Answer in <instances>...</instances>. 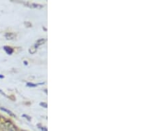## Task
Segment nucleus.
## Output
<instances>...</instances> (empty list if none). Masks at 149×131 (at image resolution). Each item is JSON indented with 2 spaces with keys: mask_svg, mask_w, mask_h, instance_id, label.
Returning a JSON list of instances; mask_svg holds the SVG:
<instances>
[{
  "mask_svg": "<svg viewBox=\"0 0 149 131\" xmlns=\"http://www.w3.org/2000/svg\"><path fill=\"white\" fill-rule=\"evenodd\" d=\"M1 128L2 131H17L15 125L9 121L4 122L1 124Z\"/></svg>",
  "mask_w": 149,
  "mask_h": 131,
  "instance_id": "nucleus-1",
  "label": "nucleus"
},
{
  "mask_svg": "<svg viewBox=\"0 0 149 131\" xmlns=\"http://www.w3.org/2000/svg\"><path fill=\"white\" fill-rule=\"evenodd\" d=\"M3 49H4V51L6 52V53L9 54V55H11V54H13V49H12L11 47L8 46H5L3 47Z\"/></svg>",
  "mask_w": 149,
  "mask_h": 131,
  "instance_id": "nucleus-2",
  "label": "nucleus"
},
{
  "mask_svg": "<svg viewBox=\"0 0 149 131\" xmlns=\"http://www.w3.org/2000/svg\"><path fill=\"white\" fill-rule=\"evenodd\" d=\"M0 109H1V111L6 112V113H8L9 115H10L11 116H12V117H16V116H15V115H14V114H13V113H12V112H11V111L8 110V109L4 108V107H1V108H0Z\"/></svg>",
  "mask_w": 149,
  "mask_h": 131,
  "instance_id": "nucleus-3",
  "label": "nucleus"
},
{
  "mask_svg": "<svg viewBox=\"0 0 149 131\" xmlns=\"http://www.w3.org/2000/svg\"><path fill=\"white\" fill-rule=\"evenodd\" d=\"M5 36H6V39L8 40H12L15 38V35L13 33H7Z\"/></svg>",
  "mask_w": 149,
  "mask_h": 131,
  "instance_id": "nucleus-4",
  "label": "nucleus"
},
{
  "mask_svg": "<svg viewBox=\"0 0 149 131\" xmlns=\"http://www.w3.org/2000/svg\"><path fill=\"white\" fill-rule=\"evenodd\" d=\"M45 42H46V40H45V39H41L38 40L37 43H36V44L35 45V47L36 48V49H37V47L38 46H40V45L44 44Z\"/></svg>",
  "mask_w": 149,
  "mask_h": 131,
  "instance_id": "nucleus-5",
  "label": "nucleus"
},
{
  "mask_svg": "<svg viewBox=\"0 0 149 131\" xmlns=\"http://www.w3.org/2000/svg\"><path fill=\"white\" fill-rule=\"evenodd\" d=\"M31 8H42V6H41V5L36 4V3H32L31 4Z\"/></svg>",
  "mask_w": 149,
  "mask_h": 131,
  "instance_id": "nucleus-6",
  "label": "nucleus"
},
{
  "mask_svg": "<svg viewBox=\"0 0 149 131\" xmlns=\"http://www.w3.org/2000/svg\"><path fill=\"white\" fill-rule=\"evenodd\" d=\"M27 85L28 87H35L37 86V84H35V83H27Z\"/></svg>",
  "mask_w": 149,
  "mask_h": 131,
  "instance_id": "nucleus-7",
  "label": "nucleus"
},
{
  "mask_svg": "<svg viewBox=\"0 0 149 131\" xmlns=\"http://www.w3.org/2000/svg\"><path fill=\"white\" fill-rule=\"evenodd\" d=\"M40 105L42 106L43 107H45V108H47V104L46 103H40Z\"/></svg>",
  "mask_w": 149,
  "mask_h": 131,
  "instance_id": "nucleus-8",
  "label": "nucleus"
},
{
  "mask_svg": "<svg viewBox=\"0 0 149 131\" xmlns=\"http://www.w3.org/2000/svg\"><path fill=\"white\" fill-rule=\"evenodd\" d=\"M23 116H25V118H27L29 121H31V118H30V116H28V115H23Z\"/></svg>",
  "mask_w": 149,
  "mask_h": 131,
  "instance_id": "nucleus-9",
  "label": "nucleus"
},
{
  "mask_svg": "<svg viewBox=\"0 0 149 131\" xmlns=\"http://www.w3.org/2000/svg\"><path fill=\"white\" fill-rule=\"evenodd\" d=\"M39 128H40V129H41L42 131H47V128H45V127H40Z\"/></svg>",
  "mask_w": 149,
  "mask_h": 131,
  "instance_id": "nucleus-10",
  "label": "nucleus"
},
{
  "mask_svg": "<svg viewBox=\"0 0 149 131\" xmlns=\"http://www.w3.org/2000/svg\"><path fill=\"white\" fill-rule=\"evenodd\" d=\"M4 78V76L3 75L0 74V79H3V78Z\"/></svg>",
  "mask_w": 149,
  "mask_h": 131,
  "instance_id": "nucleus-11",
  "label": "nucleus"
},
{
  "mask_svg": "<svg viewBox=\"0 0 149 131\" xmlns=\"http://www.w3.org/2000/svg\"><path fill=\"white\" fill-rule=\"evenodd\" d=\"M23 62H24V64H25V65H28V62L27 61H24Z\"/></svg>",
  "mask_w": 149,
  "mask_h": 131,
  "instance_id": "nucleus-12",
  "label": "nucleus"
},
{
  "mask_svg": "<svg viewBox=\"0 0 149 131\" xmlns=\"http://www.w3.org/2000/svg\"><path fill=\"white\" fill-rule=\"evenodd\" d=\"M17 131H19V130H17Z\"/></svg>",
  "mask_w": 149,
  "mask_h": 131,
  "instance_id": "nucleus-13",
  "label": "nucleus"
}]
</instances>
